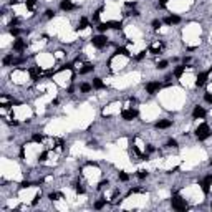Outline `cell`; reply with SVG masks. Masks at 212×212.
Masks as SVG:
<instances>
[{"instance_id": "obj_1", "label": "cell", "mask_w": 212, "mask_h": 212, "mask_svg": "<svg viewBox=\"0 0 212 212\" xmlns=\"http://www.w3.org/2000/svg\"><path fill=\"white\" fill-rule=\"evenodd\" d=\"M196 136H197L199 141H204V139L209 138V136H211V128H209V124H205V123L199 124L197 129H196Z\"/></svg>"}, {"instance_id": "obj_2", "label": "cell", "mask_w": 212, "mask_h": 212, "mask_svg": "<svg viewBox=\"0 0 212 212\" xmlns=\"http://www.w3.org/2000/svg\"><path fill=\"white\" fill-rule=\"evenodd\" d=\"M171 205H172V209H176V211H186L187 209V202L181 197H172Z\"/></svg>"}, {"instance_id": "obj_3", "label": "cell", "mask_w": 212, "mask_h": 212, "mask_svg": "<svg viewBox=\"0 0 212 212\" xmlns=\"http://www.w3.org/2000/svg\"><path fill=\"white\" fill-rule=\"evenodd\" d=\"M91 43H93V46H96V48H105L106 43H108V38H106L105 35H96V37H93Z\"/></svg>"}, {"instance_id": "obj_4", "label": "cell", "mask_w": 212, "mask_h": 212, "mask_svg": "<svg viewBox=\"0 0 212 212\" xmlns=\"http://www.w3.org/2000/svg\"><path fill=\"white\" fill-rule=\"evenodd\" d=\"M161 88H162V85H161L159 81H149V83L146 85V91L149 93V94H156V93H159Z\"/></svg>"}, {"instance_id": "obj_5", "label": "cell", "mask_w": 212, "mask_h": 212, "mask_svg": "<svg viewBox=\"0 0 212 212\" xmlns=\"http://www.w3.org/2000/svg\"><path fill=\"white\" fill-rule=\"evenodd\" d=\"M136 116H138V111L132 109V108H129V109H123V111H121V118L124 119V121H132Z\"/></svg>"}, {"instance_id": "obj_6", "label": "cell", "mask_w": 212, "mask_h": 212, "mask_svg": "<svg viewBox=\"0 0 212 212\" xmlns=\"http://www.w3.org/2000/svg\"><path fill=\"white\" fill-rule=\"evenodd\" d=\"M200 186H202V191L207 194V192H209V189H211V186H212V176H211V174H209V176H205L204 181L200 182Z\"/></svg>"}, {"instance_id": "obj_7", "label": "cell", "mask_w": 212, "mask_h": 212, "mask_svg": "<svg viewBox=\"0 0 212 212\" xmlns=\"http://www.w3.org/2000/svg\"><path fill=\"white\" fill-rule=\"evenodd\" d=\"M25 46H26V43L22 38H17L15 41H13V50H15V52H23Z\"/></svg>"}, {"instance_id": "obj_8", "label": "cell", "mask_w": 212, "mask_h": 212, "mask_svg": "<svg viewBox=\"0 0 212 212\" xmlns=\"http://www.w3.org/2000/svg\"><path fill=\"white\" fill-rule=\"evenodd\" d=\"M192 116H194L196 119L204 118V116H205V109L202 108V106H196V108H194V111H192Z\"/></svg>"}, {"instance_id": "obj_9", "label": "cell", "mask_w": 212, "mask_h": 212, "mask_svg": "<svg viewBox=\"0 0 212 212\" xmlns=\"http://www.w3.org/2000/svg\"><path fill=\"white\" fill-rule=\"evenodd\" d=\"M43 75V70L40 66H35V68H30V76L33 80H40V76Z\"/></svg>"}, {"instance_id": "obj_10", "label": "cell", "mask_w": 212, "mask_h": 212, "mask_svg": "<svg viewBox=\"0 0 212 212\" xmlns=\"http://www.w3.org/2000/svg\"><path fill=\"white\" fill-rule=\"evenodd\" d=\"M60 8H61V10H65V12H70V10H73V8H75V5H73L71 0H61Z\"/></svg>"}, {"instance_id": "obj_11", "label": "cell", "mask_w": 212, "mask_h": 212, "mask_svg": "<svg viewBox=\"0 0 212 212\" xmlns=\"http://www.w3.org/2000/svg\"><path fill=\"white\" fill-rule=\"evenodd\" d=\"M161 50H162V43H161V41H156V43H152V45L149 46V53H152V55L161 53Z\"/></svg>"}, {"instance_id": "obj_12", "label": "cell", "mask_w": 212, "mask_h": 212, "mask_svg": "<svg viewBox=\"0 0 212 212\" xmlns=\"http://www.w3.org/2000/svg\"><path fill=\"white\" fill-rule=\"evenodd\" d=\"M207 76H209V75H207L205 71L199 73V76H197V81H196V85H197V86H204L205 83H207Z\"/></svg>"}, {"instance_id": "obj_13", "label": "cell", "mask_w": 212, "mask_h": 212, "mask_svg": "<svg viewBox=\"0 0 212 212\" xmlns=\"http://www.w3.org/2000/svg\"><path fill=\"white\" fill-rule=\"evenodd\" d=\"M179 22H181V18H179L177 15H169V17L164 18V23H167V25H176Z\"/></svg>"}, {"instance_id": "obj_14", "label": "cell", "mask_w": 212, "mask_h": 212, "mask_svg": "<svg viewBox=\"0 0 212 212\" xmlns=\"http://www.w3.org/2000/svg\"><path fill=\"white\" fill-rule=\"evenodd\" d=\"M171 124L172 123L169 121V119H161V121L156 123V128H158V129H166V128H169Z\"/></svg>"}, {"instance_id": "obj_15", "label": "cell", "mask_w": 212, "mask_h": 212, "mask_svg": "<svg viewBox=\"0 0 212 212\" xmlns=\"http://www.w3.org/2000/svg\"><path fill=\"white\" fill-rule=\"evenodd\" d=\"M184 71H186V66L184 65L176 66V68H174V76H176V78H181V76L184 75Z\"/></svg>"}, {"instance_id": "obj_16", "label": "cell", "mask_w": 212, "mask_h": 212, "mask_svg": "<svg viewBox=\"0 0 212 212\" xmlns=\"http://www.w3.org/2000/svg\"><path fill=\"white\" fill-rule=\"evenodd\" d=\"M93 88H96V90L105 88V83L101 81V78H94V80H93Z\"/></svg>"}, {"instance_id": "obj_17", "label": "cell", "mask_w": 212, "mask_h": 212, "mask_svg": "<svg viewBox=\"0 0 212 212\" xmlns=\"http://www.w3.org/2000/svg\"><path fill=\"white\" fill-rule=\"evenodd\" d=\"M88 25H90V22H88L86 18H81V20H80V23H78V26H76V28H78V30H85V28H86Z\"/></svg>"}, {"instance_id": "obj_18", "label": "cell", "mask_w": 212, "mask_h": 212, "mask_svg": "<svg viewBox=\"0 0 212 212\" xmlns=\"http://www.w3.org/2000/svg\"><path fill=\"white\" fill-rule=\"evenodd\" d=\"M109 28H111V23H109V22H106V23H99V25H98L99 32H106V30H109Z\"/></svg>"}, {"instance_id": "obj_19", "label": "cell", "mask_w": 212, "mask_h": 212, "mask_svg": "<svg viewBox=\"0 0 212 212\" xmlns=\"http://www.w3.org/2000/svg\"><path fill=\"white\" fill-rule=\"evenodd\" d=\"M91 70H93V65L86 63V65H85V68H81V70H80V73H81V75H86V73H90Z\"/></svg>"}, {"instance_id": "obj_20", "label": "cell", "mask_w": 212, "mask_h": 212, "mask_svg": "<svg viewBox=\"0 0 212 212\" xmlns=\"http://www.w3.org/2000/svg\"><path fill=\"white\" fill-rule=\"evenodd\" d=\"M32 139L35 141V143H41V141H43V134H38V132H35V134L32 136Z\"/></svg>"}, {"instance_id": "obj_21", "label": "cell", "mask_w": 212, "mask_h": 212, "mask_svg": "<svg viewBox=\"0 0 212 212\" xmlns=\"http://www.w3.org/2000/svg\"><path fill=\"white\" fill-rule=\"evenodd\" d=\"M106 204V199H101V200H98L96 204H94V209H103Z\"/></svg>"}, {"instance_id": "obj_22", "label": "cell", "mask_w": 212, "mask_h": 212, "mask_svg": "<svg viewBox=\"0 0 212 212\" xmlns=\"http://www.w3.org/2000/svg\"><path fill=\"white\" fill-rule=\"evenodd\" d=\"M80 90H81L83 93H88L90 90H91V85H88V83H83V85L80 86Z\"/></svg>"}, {"instance_id": "obj_23", "label": "cell", "mask_w": 212, "mask_h": 212, "mask_svg": "<svg viewBox=\"0 0 212 212\" xmlns=\"http://www.w3.org/2000/svg\"><path fill=\"white\" fill-rule=\"evenodd\" d=\"M111 23V28H114V30H121V22H109Z\"/></svg>"}, {"instance_id": "obj_24", "label": "cell", "mask_w": 212, "mask_h": 212, "mask_svg": "<svg viewBox=\"0 0 212 212\" xmlns=\"http://www.w3.org/2000/svg\"><path fill=\"white\" fill-rule=\"evenodd\" d=\"M25 3H26V8L32 10L33 7H35V3H37V0H25Z\"/></svg>"}, {"instance_id": "obj_25", "label": "cell", "mask_w": 212, "mask_h": 212, "mask_svg": "<svg viewBox=\"0 0 212 212\" xmlns=\"http://www.w3.org/2000/svg\"><path fill=\"white\" fill-rule=\"evenodd\" d=\"M158 68H159V70H166V68H167V61H166V60L159 61V63H158Z\"/></svg>"}, {"instance_id": "obj_26", "label": "cell", "mask_w": 212, "mask_h": 212, "mask_svg": "<svg viewBox=\"0 0 212 212\" xmlns=\"http://www.w3.org/2000/svg\"><path fill=\"white\" fill-rule=\"evenodd\" d=\"M116 55H119V53H121V55H126V56H128V55H129V53H128V50H126V48H118V50H116Z\"/></svg>"}, {"instance_id": "obj_27", "label": "cell", "mask_w": 212, "mask_h": 212, "mask_svg": "<svg viewBox=\"0 0 212 212\" xmlns=\"http://www.w3.org/2000/svg\"><path fill=\"white\" fill-rule=\"evenodd\" d=\"M167 146H169V147H176V146H177V141H176V139H169V141H167Z\"/></svg>"}, {"instance_id": "obj_28", "label": "cell", "mask_w": 212, "mask_h": 212, "mask_svg": "<svg viewBox=\"0 0 212 212\" xmlns=\"http://www.w3.org/2000/svg\"><path fill=\"white\" fill-rule=\"evenodd\" d=\"M75 189H76V192H78V194H83V192H85V187H83L81 184H76V187H75Z\"/></svg>"}, {"instance_id": "obj_29", "label": "cell", "mask_w": 212, "mask_h": 212, "mask_svg": "<svg viewBox=\"0 0 212 212\" xmlns=\"http://www.w3.org/2000/svg\"><path fill=\"white\" fill-rule=\"evenodd\" d=\"M48 197L52 199V200H56V199H60V197H61V196H60V194H56V192H52V194H50Z\"/></svg>"}, {"instance_id": "obj_30", "label": "cell", "mask_w": 212, "mask_h": 212, "mask_svg": "<svg viewBox=\"0 0 212 212\" xmlns=\"http://www.w3.org/2000/svg\"><path fill=\"white\" fill-rule=\"evenodd\" d=\"M204 99L207 101V103H211V105H212V94H211V93H205V94H204Z\"/></svg>"}, {"instance_id": "obj_31", "label": "cell", "mask_w": 212, "mask_h": 212, "mask_svg": "<svg viewBox=\"0 0 212 212\" xmlns=\"http://www.w3.org/2000/svg\"><path fill=\"white\" fill-rule=\"evenodd\" d=\"M138 177H139V179L147 177V172H146V171H138Z\"/></svg>"}, {"instance_id": "obj_32", "label": "cell", "mask_w": 212, "mask_h": 212, "mask_svg": "<svg viewBox=\"0 0 212 212\" xmlns=\"http://www.w3.org/2000/svg\"><path fill=\"white\" fill-rule=\"evenodd\" d=\"M119 179H121V181H128V179H129V176H128L126 172H119Z\"/></svg>"}, {"instance_id": "obj_33", "label": "cell", "mask_w": 212, "mask_h": 212, "mask_svg": "<svg viewBox=\"0 0 212 212\" xmlns=\"http://www.w3.org/2000/svg\"><path fill=\"white\" fill-rule=\"evenodd\" d=\"M161 26V20H154L152 22V28H159Z\"/></svg>"}, {"instance_id": "obj_34", "label": "cell", "mask_w": 212, "mask_h": 212, "mask_svg": "<svg viewBox=\"0 0 212 212\" xmlns=\"http://www.w3.org/2000/svg\"><path fill=\"white\" fill-rule=\"evenodd\" d=\"M144 56H146V52H141V53L138 55V56H136V60H138V61H141V60L144 58Z\"/></svg>"}, {"instance_id": "obj_35", "label": "cell", "mask_w": 212, "mask_h": 212, "mask_svg": "<svg viewBox=\"0 0 212 212\" xmlns=\"http://www.w3.org/2000/svg\"><path fill=\"white\" fill-rule=\"evenodd\" d=\"M20 187H22V189H25V187H30V182H28V181H23V182L20 184Z\"/></svg>"}, {"instance_id": "obj_36", "label": "cell", "mask_w": 212, "mask_h": 212, "mask_svg": "<svg viewBox=\"0 0 212 212\" xmlns=\"http://www.w3.org/2000/svg\"><path fill=\"white\" fill-rule=\"evenodd\" d=\"M46 17H48V18H52V17H53V15H55V12H53V10H46Z\"/></svg>"}, {"instance_id": "obj_37", "label": "cell", "mask_w": 212, "mask_h": 212, "mask_svg": "<svg viewBox=\"0 0 212 212\" xmlns=\"http://www.w3.org/2000/svg\"><path fill=\"white\" fill-rule=\"evenodd\" d=\"M46 156H48V152H41V156H40V161H45V159H46Z\"/></svg>"}, {"instance_id": "obj_38", "label": "cell", "mask_w": 212, "mask_h": 212, "mask_svg": "<svg viewBox=\"0 0 212 212\" xmlns=\"http://www.w3.org/2000/svg\"><path fill=\"white\" fill-rule=\"evenodd\" d=\"M211 166H212V159H211Z\"/></svg>"}, {"instance_id": "obj_39", "label": "cell", "mask_w": 212, "mask_h": 212, "mask_svg": "<svg viewBox=\"0 0 212 212\" xmlns=\"http://www.w3.org/2000/svg\"><path fill=\"white\" fill-rule=\"evenodd\" d=\"M211 209H212V204H211Z\"/></svg>"}]
</instances>
